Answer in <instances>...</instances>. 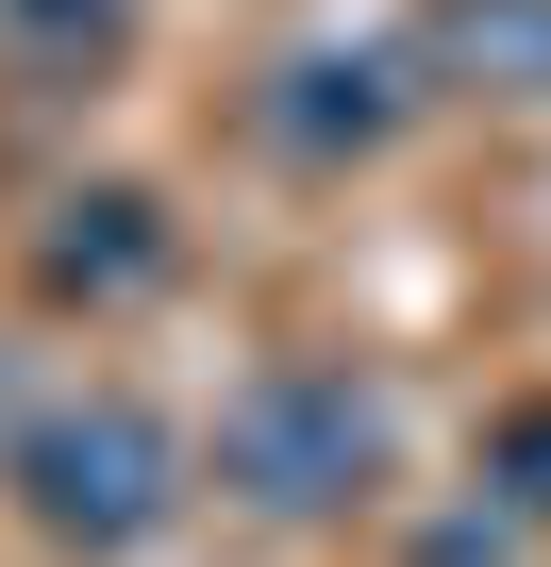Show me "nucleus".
I'll use <instances>...</instances> for the list:
<instances>
[{"label": "nucleus", "instance_id": "nucleus-1", "mask_svg": "<svg viewBox=\"0 0 551 567\" xmlns=\"http://www.w3.org/2000/svg\"><path fill=\"white\" fill-rule=\"evenodd\" d=\"M18 517L51 534V550H84V567H118V550H151L167 517H184V434L134 401V384H84V401H51L34 434H18Z\"/></svg>", "mask_w": 551, "mask_h": 567}, {"label": "nucleus", "instance_id": "nucleus-2", "mask_svg": "<svg viewBox=\"0 0 551 567\" xmlns=\"http://www.w3.org/2000/svg\"><path fill=\"white\" fill-rule=\"evenodd\" d=\"M217 484L251 517H351V501H385V401L351 368H318V351L251 368L217 401Z\"/></svg>", "mask_w": 551, "mask_h": 567}, {"label": "nucleus", "instance_id": "nucleus-3", "mask_svg": "<svg viewBox=\"0 0 551 567\" xmlns=\"http://www.w3.org/2000/svg\"><path fill=\"white\" fill-rule=\"evenodd\" d=\"M267 151L285 167H351V151H385L401 117H418V51H368V34H318V51H285L267 68Z\"/></svg>", "mask_w": 551, "mask_h": 567}, {"label": "nucleus", "instance_id": "nucleus-4", "mask_svg": "<svg viewBox=\"0 0 551 567\" xmlns=\"http://www.w3.org/2000/svg\"><path fill=\"white\" fill-rule=\"evenodd\" d=\"M167 267H184V234H167L151 184H68L34 217V284H51V301H151Z\"/></svg>", "mask_w": 551, "mask_h": 567}, {"label": "nucleus", "instance_id": "nucleus-5", "mask_svg": "<svg viewBox=\"0 0 551 567\" xmlns=\"http://www.w3.org/2000/svg\"><path fill=\"white\" fill-rule=\"evenodd\" d=\"M418 84H451V101H551V0H418Z\"/></svg>", "mask_w": 551, "mask_h": 567}, {"label": "nucleus", "instance_id": "nucleus-6", "mask_svg": "<svg viewBox=\"0 0 551 567\" xmlns=\"http://www.w3.org/2000/svg\"><path fill=\"white\" fill-rule=\"evenodd\" d=\"M134 34H151V0H0V68L18 84H118L134 68Z\"/></svg>", "mask_w": 551, "mask_h": 567}, {"label": "nucleus", "instance_id": "nucleus-7", "mask_svg": "<svg viewBox=\"0 0 551 567\" xmlns=\"http://www.w3.org/2000/svg\"><path fill=\"white\" fill-rule=\"evenodd\" d=\"M484 501L551 534V401H501V417H484Z\"/></svg>", "mask_w": 551, "mask_h": 567}]
</instances>
